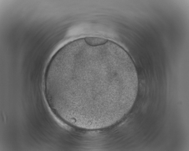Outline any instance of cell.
Segmentation results:
<instances>
[{"label":"cell","instance_id":"1","mask_svg":"<svg viewBox=\"0 0 189 151\" xmlns=\"http://www.w3.org/2000/svg\"><path fill=\"white\" fill-rule=\"evenodd\" d=\"M115 76L110 63L87 60L64 67L63 78L67 105L94 108L111 98Z\"/></svg>","mask_w":189,"mask_h":151},{"label":"cell","instance_id":"2","mask_svg":"<svg viewBox=\"0 0 189 151\" xmlns=\"http://www.w3.org/2000/svg\"><path fill=\"white\" fill-rule=\"evenodd\" d=\"M84 39L85 41L88 44L92 46H97L103 44L108 40L104 38L95 37H86Z\"/></svg>","mask_w":189,"mask_h":151}]
</instances>
